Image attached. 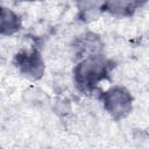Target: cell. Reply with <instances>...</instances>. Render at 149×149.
Returning <instances> with one entry per match:
<instances>
[{
    "mask_svg": "<svg viewBox=\"0 0 149 149\" xmlns=\"http://www.w3.org/2000/svg\"><path fill=\"white\" fill-rule=\"evenodd\" d=\"M106 72V64L100 58H88L76 69V78L79 85L91 87L100 80Z\"/></svg>",
    "mask_w": 149,
    "mask_h": 149,
    "instance_id": "6da1fadb",
    "label": "cell"
},
{
    "mask_svg": "<svg viewBox=\"0 0 149 149\" xmlns=\"http://www.w3.org/2000/svg\"><path fill=\"white\" fill-rule=\"evenodd\" d=\"M20 26L19 17L8 8L0 6V33L9 34L15 31Z\"/></svg>",
    "mask_w": 149,
    "mask_h": 149,
    "instance_id": "277c9868",
    "label": "cell"
},
{
    "mask_svg": "<svg viewBox=\"0 0 149 149\" xmlns=\"http://www.w3.org/2000/svg\"><path fill=\"white\" fill-rule=\"evenodd\" d=\"M36 54H26L23 56H19V65L29 76L37 77L42 72V62L37 57Z\"/></svg>",
    "mask_w": 149,
    "mask_h": 149,
    "instance_id": "3957f363",
    "label": "cell"
},
{
    "mask_svg": "<svg viewBox=\"0 0 149 149\" xmlns=\"http://www.w3.org/2000/svg\"><path fill=\"white\" fill-rule=\"evenodd\" d=\"M105 104L113 115L122 116L130 108V97L122 88H114L106 94Z\"/></svg>",
    "mask_w": 149,
    "mask_h": 149,
    "instance_id": "7a4b0ae2",
    "label": "cell"
}]
</instances>
